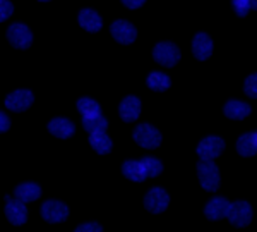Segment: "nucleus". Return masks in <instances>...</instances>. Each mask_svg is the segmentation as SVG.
I'll return each instance as SVG.
<instances>
[{
	"instance_id": "nucleus-32",
	"label": "nucleus",
	"mask_w": 257,
	"mask_h": 232,
	"mask_svg": "<svg viewBox=\"0 0 257 232\" xmlns=\"http://www.w3.org/2000/svg\"><path fill=\"white\" fill-rule=\"evenodd\" d=\"M248 7H250V11H257V0H247Z\"/></svg>"
},
{
	"instance_id": "nucleus-21",
	"label": "nucleus",
	"mask_w": 257,
	"mask_h": 232,
	"mask_svg": "<svg viewBox=\"0 0 257 232\" xmlns=\"http://www.w3.org/2000/svg\"><path fill=\"white\" fill-rule=\"evenodd\" d=\"M122 174L127 177L128 181H134V182H143V181L148 179L139 160H125V162H123Z\"/></svg>"
},
{
	"instance_id": "nucleus-19",
	"label": "nucleus",
	"mask_w": 257,
	"mask_h": 232,
	"mask_svg": "<svg viewBox=\"0 0 257 232\" xmlns=\"http://www.w3.org/2000/svg\"><path fill=\"white\" fill-rule=\"evenodd\" d=\"M89 144L94 151L99 155H108L113 148V143L108 136L105 134V131H96V132H89Z\"/></svg>"
},
{
	"instance_id": "nucleus-12",
	"label": "nucleus",
	"mask_w": 257,
	"mask_h": 232,
	"mask_svg": "<svg viewBox=\"0 0 257 232\" xmlns=\"http://www.w3.org/2000/svg\"><path fill=\"white\" fill-rule=\"evenodd\" d=\"M230 205L231 203L223 196H214L213 200L208 201L204 208V215L209 218V220H221V218L228 217V212H230Z\"/></svg>"
},
{
	"instance_id": "nucleus-14",
	"label": "nucleus",
	"mask_w": 257,
	"mask_h": 232,
	"mask_svg": "<svg viewBox=\"0 0 257 232\" xmlns=\"http://www.w3.org/2000/svg\"><path fill=\"white\" fill-rule=\"evenodd\" d=\"M192 53L197 60H206L213 53V40L206 33H197L192 38Z\"/></svg>"
},
{
	"instance_id": "nucleus-29",
	"label": "nucleus",
	"mask_w": 257,
	"mask_h": 232,
	"mask_svg": "<svg viewBox=\"0 0 257 232\" xmlns=\"http://www.w3.org/2000/svg\"><path fill=\"white\" fill-rule=\"evenodd\" d=\"M103 227L98 222H88V223H81L76 227V232H101Z\"/></svg>"
},
{
	"instance_id": "nucleus-26",
	"label": "nucleus",
	"mask_w": 257,
	"mask_h": 232,
	"mask_svg": "<svg viewBox=\"0 0 257 232\" xmlns=\"http://www.w3.org/2000/svg\"><path fill=\"white\" fill-rule=\"evenodd\" d=\"M243 93L250 98H257V72L250 74L243 83Z\"/></svg>"
},
{
	"instance_id": "nucleus-28",
	"label": "nucleus",
	"mask_w": 257,
	"mask_h": 232,
	"mask_svg": "<svg viewBox=\"0 0 257 232\" xmlns=\"http://www.w3.org/2000/svg\"><path fill=\"white\" fill-rule=\"evenodd\" d=\"M231 4H233V9H235V12H237L238 18H245V16L248 14V11H250L247 0H231Z\"/></svg>"
},
{
	"instance_id": "nucleus-24",
	"label": "nucleus",
	"mask_w": 257,
	"mask_h": 232,
	"mask_svg": "<svg viewBox=\"0 0 257 232\" xmlns=\"http://www.w3.org/2000/svg\"><path fill=\"white\" fill-rule=\"evenodd\" d=\"M77 110L81 112L82 117H91V115H98L101 114V107L98 102H94L93 98H79L77 100Z\"/></svg>"
},
{
	"instance_id": "nucleus-4",
	"label": "nucleus",
	"mask_w": 257,
	"mask_h": 232,
	"mask_svg": "<svg viewBox=\"0 0 257 232\" xmlns=\"http://www.w3.org/2000/svg\"><path fill=\"white\" fill-rule=\"evenodd\" d=\"M153 57L158 62L160 65L165 67H173L177 65V62L180 60V50L175 43H170V41H161L155 47L153 50Z\"/></svg>"
},
{
	"instance_id": "nucleus-20",
	"label": "nucleus",
	"mask_w": 257,
	"mask_h": 232,
	"mask_svg": "<svg viewBox=\"0 0 257 232\" xmlns=\"http://www.w3.org/2000/svg\"><path fill=\"white\" fill-rule=\"evenodd\" d=\"M237 151L242 157L257 155V132H245L237 139Z\"/></svg>"
},
{
	"instance_id": "nucleus-25",
	"label": "nucleus",
	"mask_w": 257,
	"mask_h": 232,
	"mask_svg": "<svg viewBox=\"0 0 257 232\" xmlns=\"http://www.w3.org/2000/svg\"><path fill=\"white\" fill-rule=\"evenodd\" d=\"M141 165H143L144 169V174H146V177H158L161 172H163V164L155 159V157H144V159H141Z\"/></svg>"
},
{
	"instance_id": "nucleus-7",
	"label": "nucleus",
	"mask_w": 257,
	"mask_h": 232,
	"mask_svg": "<svg viewBox=\"0 0 257 232\" xmlns=\"http://www.w3.org/2000/svg\"><path fill=\"white\" fill-rule=\"evenodd\" d=\"M170 196L163 188H151L144 196V206L151 213H161L168 208Z\"/></svg>"
},
{
	"instance_id": "nucleus-33",
	"label": "nucleus",
	"mask_w": 257,
	"mask_h": 232,
	"mask_svg": "<svg viewBox=\"0 0 257 232\" xmlns=\"http://www.w3.org/2000/svg\"><path fill=\"white\" fill-rule=\"evenodd\" d=\"M40 2H50V0H40Z\"/></svg>"
},
{
	"instance_id": "nucleus-15",
	"label": "nucleus",
	"mask_w": 257,
	"mask_h": 232,
	"mask_svg": "<svg viewBox=\"0 0 257 232\" xmlns=\"http://www.w3.org/2000/svg\"><path fill=\"white\" fill-rule=\"evenodd\" d=\"M252 107L245 102L240 100H228L223 107V114L226 115L228 119H233V121H242L250 115Z\"/></svg>"
},
{
	"instance_id": "nucleus-2",
	"label": "nucleus",
	"mask_w": 257,
	"mask_h": 232,
	"mask_svg": "<svg viewBox=\"0 0 257 232\" xmlns=\"http://www.w3.org/2000/svg\"><path fill=\"white\" fill-rule=\"evenodd\" d=\"M132 138L141 148H146V150H155L161 144V132L151 124H139L132 132Z\"/></svg>"
},
{
	"instance_id": "nucleus-13",
	"label": "nucleus",
	"mask_w": 257,
	"mask_h": 232,
	"mask_svg": "<svg viewBox=\"0 0 257 232\" xmlns=\"http://www.w3.org/2000/svg\"><path fill=\"white\" fill-rule=\"evenodd\" d=\"M141 100L138 97H125L122 102H120L118 107V114L122 117V121L125 122H134L139 119L141 115Z\"/></svg>"
},
{
	"instance_id": "nucleus-30",
	"label": "nucleus",
	"mask_w": 257,
	"mask_h": 232,
	"mask_svg": "<svg viewBox=\"0 0 257 232\" xmlns=\"http://www.w3.org/2000/svg\"><path fill=\"white\" fill-rule=\"evenodd\" d=\"M122 4L127 7V9H139V7H143L144 4H146V0H122Z\"/></svg>"
},
{
	"instance_id": "nucleus-5",
	"label": "nucleus",
	"mask_w": 257,
	"mask_h": 232,
	"mask_svg": "<svg viewBox=\"0 0 257 232\" xmlns=\"http://www.w3.org/2000/svg\"><path fill=\"white\" fill-rule=\"evenodd\" d=\"M252 206L247 201H237L230 205V212H228V220L235 227H245L252 222Z\"/></svg>"
},
{
	"instance_id": "nucleus-6",
	"label": "nucleus",
	"mask_w": 257,
	"mask_h": 232,
	"mask_svg": "<svg viewBox=\"0 0 257 232\" xmlns=\"http://www.w3.org/2000/svg\"><path fill=\"white\" fill-rule=\"evenodd\" d=\"M225 150V141L219 136H208L197 144V155L202 160H214Z\"/></svg>"
},
{
	"instance_id": "nucleus-22",
	"label": "nucleus",
	"mask_w": 257,
	"mask_h": 232,
	"mask_svg": "<svg viewBox=\"0 0 257 232\" xmlns=\"http://www.w3.org/2000/svg\"><path fill=\"white\" fill-rule=\"evenodd\" d=\"M146 85H148V88L153 90V91H165V90L170 88V85H172V80H170V78L165 72L155 71V72H151L148 76Z\"/></svg>"
},
{
	"instance_id": "nucleus-11",
	"label": "nucleus",
	"mask_w": 257,
	"mask_h": 232,
	"mask_svg": "<svg viewBox=\"0 0 257 232\" xmlns=\"http://www.w3.org/2000/svg\"><path fill=\"white\" fill-rule=\"evenodd\" d=\"M35 102V97L30 90H16L6 98V107L12 112H24L28 110Z\"/></svg>"
},
{
	"instance_id": "nucleus-1",
	"label": "nucleus",
	"mask_w": 257,
	"mask_h": 232,
	"mask_svg": "<svg viewBox=\"0 0 257 232\" xmlns=\"http://www.w3.org/2000/svg\"><path fill=\"white\" fill-rule=\"evenodd\" d=\"M197 176L204 191H216L219 188V171L213 160H202L197 164Z\"/></svg>"
},
{
	"instance_id": "nucleus-23",
	"label": "nucleus",
	"mask_w": 257,
	"mask_h": 232,
	"mask_svg": "<svg viewBox=\"0 0 257 232\" xmlns=\"http://www.w3.org/2000/svg\"><path fill=\"white\" fill-rule=\"evenodd\" d=\"M82 127H84L88 132L106 131V129H108V121H106L101 114L91 115V117H82Z\"/></svg>"
},
{
	"instance_id": "nucleus-10",
	"label": "nucleus",
	"mask_w": 257,
	"mask_h": 232,
	"mask_svg": "<svg viewBox=\"0 0 257 232\" xmlns=\"http://www.w3.org/2000/svg\"><path fill=\"white\" fill-rule=\"evenodd\" d=\"M6 217L9 218V222L12 225H23L28 220V208L26 203L21 200H12L7 194L6 196Z\"/></svg>"
},
{
	"instance_id": "nucleus-3",
	"label": "nucleus",
	"mask_w": 257,
	"mask_h": 232,
	"mask_svg": "<svg viewBox=\"0 0 257 232\" xmlns=\"http://www.w3.org/2000/svg\"><path fill=\"white\" fill-rule=\"evenodd\" d=\"M7 40H9V43L14 48L26 50V48H30L33 43V33L26 24L14 23V24H11L9 30H7Z\"/></svg>"
},
{
	"instance_id": "nucleus-9",
	"label": "nucleus",
	"mask_w": 257,
	"mask_h": 232,
	"mask_svg": "<svg viewBox=\"0 0 257 232\" xmlns=\"http://www.w3.org/2000/svg\"><path fill=\"white\" fill-rule=\"evenodd\" d=\"M110 33H111V36L122 45H131L138 38V30L134 28V24H131L128 21H123V19L113 21L110 26Z\"/></svg>"
},
{
	"instance_id": "nucleus-27",
	"label": "nucleus",
	"mask_w": 257,
	"mask_h": 232,
	"mask_svg": "<svg viewBox=\"0 0 257 232\" xmlns=\"http://www.w3.org/2000/svg\"><path fill=\"white\" fill-rule=\"evenodd\" d=\"M12 12H14V6H12L9 0H0V23L9 19Z\"/></svg>"
},
{
	"instance_id": "nucleus-17",
	"label": "nucleus",
	"mask_w": 257,
	"mask_h": 232,
	"mask_svg": "<svg viewBox=\"0 0 257 232\" xmlns=\"http://www.w3.org/2000/svg\"><path fill=\"white\" fill-rule=\"evenodd\" d=\"M79 26L82 30L89 31V33H96L103 28V19L99 18V14L93 9H82L79 12Z\"/></svg>"
},
{
	"instance_id": "nucleus-16",
	"label": "nucleus",
	"mask_w": 257,
	"mask_h": 232,
	"mask_svg": "<svg viewBox=\"0 0 257 232\" xmlns=\"http://www.w3.org/2000/svg\"><path fill=\"white\" fill-rule=\"evenodd\" d=\"M48 131L52 132L55 138L67 139L76 132V126L65 117H55L48 122Z\"/></svg>"
},
{
	"instance_id": "nucleus-31",
	"label": "nucleus",
	"mask_w": 257,
	"mask_h": 232,
	"mask_svg": "<svg viewBox=\"0 0 257 232\" xmlns=\"http://www.w3.org/2000/svg\"><path fill=\"white\" fill-rule=\"evenodd\" d=\"M9 127H11V119L4 112H0V132L9 131Z\"/></svg>"
},
{
	"instance_id": "nucleus-8",
	"label": "nucleus",
	"mask_w": 257,
	"mask_h": 232,
	"mask_svg": "<svg viewBox=\"0 0 257 232\" xmlns=\"http://www.w3.org/2000/svg\"><path fill=\"white\" fill-rule=\"evenodd\" d=\"M41 217L50 223H59L67 220L69 217V208L65 203L57 201V200H48L41 205Z\"/></svg>"
},
{
	"instance_id": "nucleus-18",
	"label": "nucleus",
	"mask_w": 257,
	"mask_h": 232,
	"mask_svg": "<svg viewBox=\"0 0 257 232\" xmlns=\"http://www.w3.org/2000/svg\"><path fill=\"white\" fill-rule=\"evenodd\" d=\"M14 194L18 200L24 203H31V201H36L41 196V189L35 182H23V184L16 186Z\"/></svg>"
}]
</instances>
